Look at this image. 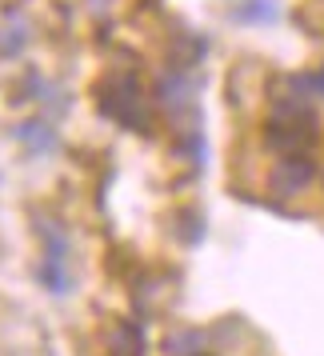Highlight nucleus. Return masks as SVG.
I'll return each mask as SVG.
<instances>
[{"mask_svg":"<svg viewBox=\"0 0 324 356\" xmlns=\"http://www.w3.org/2000/svg\"><path fill=\"white\" fill-rule=\"evenodd\" d=\"M308 177H312V161H305V156H292V161H284L276 168V184L284 193H296L300 184H308Z\"/></svg>","mask_w":324,"mask_h":356,"instance_id":"3","label":"nucleus"},{"mask_svg":"<svg viewBox=\"0 0 324 356\" xmlns=\"http://www.w3.org/2000/svg\"><path fill=\"white\" fill-rule=\"evenodd\" d=\"M40 236H44V260H40V280H44V289L56 292V296H65L68 284H72V276H68V236L60 228L44 220L40 225Z\"/></svg>","mask_w":324,"mask_h":356,"instance_id":"1","label":"nucleus"},{"mask_svg":"<svg viewBox=\"0 0 324 356\" xmlns=\"http://www.w3.org/2000/svg\"><path fill=\"white\" fill-rule=\"evenodd\" d=\"M113 92H116V97H104V108H108L120 124L140 129V124H145V116H140V88H136V81H132V76H116Z\"/></svg>","mask_w":324,"mask_h":356,"instance_id":"2","label":"nucleus"}]
</instances>
